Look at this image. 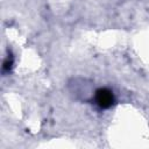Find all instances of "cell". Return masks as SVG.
I'll use <instances>...</instances> for the list:
<instances>
[{
	"mask_svg": "<svg viewBox=\"0 0 149 149\" xmlns=\"http://www.w3.org/2000/svg\"><path fill=\"white\" fill-rule=\"evenodd\" d=\"M94 99H95L97 105L100 108H109V107H112V105H114V101H115L113 92L105 87L98 88L95 91Z\"/></svg>",
	"mask_w": 149,
	"mask_h": 149,
	"instance_id": "obj_1",
	"label": "cell"
}]
</instances>
